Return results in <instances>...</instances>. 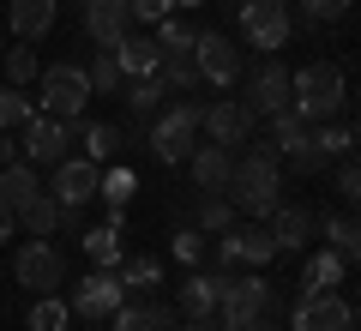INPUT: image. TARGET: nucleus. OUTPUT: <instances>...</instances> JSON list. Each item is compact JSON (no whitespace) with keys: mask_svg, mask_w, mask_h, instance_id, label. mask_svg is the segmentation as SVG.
<instances>
[{"mask_svg":"<svg viewBox=\"0 0 361 331\" xmlns=\"http://www.w3.org/2000/svg\"><path fill=\"white\" fill-rule=\"evenodd\" d=\"M13 229H18V211L0 199V241H13Z\"/></svg>","mask_w":361,"mask_h":331,"instance_id":"49530a36","label":"nucleus"},{"mask_svg":"<svg viewBox=\"0 0 361 331\" xmlns=\"http://www.w3.org/2000/svg\"><path fill=\"white\" fill-rule=\"evenodd\" d=\"M61 6H85V0H61Z\"/></svg>","mask_w":361,"mask_h":331,"instance_id":"603ef678","label":"nucleus"},{"mask_svg":"<svg viewBox=\"0 0 361 331\" xmlns=\"http://www.w3.org/2000/svg\"><path fill=\"white\" fill-rule=\"evenodd\" d=\"M6 13H13V37L18 42H42L54 30V18H61V0H13Z\"/></svg>","mask_w":361,"mask_h":331,"instance_id":"6ab92c4d","label":"nucleus"},{"mask_svg":"<svg viewBox=\"0 0 361 331\" xmlns=\"http://www.w3.org/2000/svg\"><path fill=\"white\" fill-rule=\"evenodd\" d=\"M175 6H205V0H175Z\"/></svg>","mask_w":361,"mask_h":331,"instance_id":"3c124183","label":"nucleus"},{"mask_svg":"<svg viewBox=\"0 0 361 331\" xmlns=\"http://www.w3.org/2000/svg\"><path fill=\"white\" fill-rule=\"evenodd\" d=\"M73 325V307L61 301V295H42L37 307H30V331H66Z\"/></svg>","mask_w":361,"mask_h":331,"instance_id":"473e14b6","label":"nucleus"},{"mask_svg":"<svg viewBox=\"0 0 361 331\" xmlns=\"http://www.w3.org/2000/svg\"><path fill=\"white\" fill-rule=\"evenodd\" d=\"M265 229L277 235V253H301V241L313 235V211L307 205H277V211L265 217Z\"/></svg>","mask_w":361,"mask_h":331,"instance_id":"aec40b11","label":"nucleus"},{"mask_svg":"<svg viewBox=\"0 0 361 331\" xmlns=\"http://www.w3.org/2000/svg\"><path fill=\"white\" fill-rule=\"evenodd\" d=\"M6 163H18V145L6 139V133H0V169H6Z\"/></svg>","mask_w":361,"mask_h":331,"instance_id":"8fccbe9b","label":"nucleus"},{"mask_svg":"<svg viewBox=\"0 0 361 331\" xmlns=\"http://www.w3.org/2000/svg\"><path fill=\"white\" fill-rule=\"evenodd\" d=\"M337 193H343L349 205H361V163H343V175H337Z\"/></svg>","mask_w":361,"mask_h":331,"instance_id":"a18cd8bd","label":"nucleus"},{"mask_svg":"<svg viewBox=\"0 0 361 331\" xmlns=\"http://www.w3.org/2000/svg\"><path fill=\"white\" fill-rule=\"evenodd\" d=\"M223 193L235 199V211L271 217V211H277V145L253 139V151L235 157V175H229V187H223Z\"/></svg>","mask_w":361,"mask_h":331,"instance_id":"f257e3e1","label":"nucleus"},{"mask_svg":"<svg viewBox=\"0 0 361 331\" xmlns=\"http://www.w3.org/2000/svg\"><path fill=\"white\" fill-rule=\"evenodd\" d=\"M18 223H25L30 235H54V229H66V223H73V211H66L54 193H37V199L18 205Z\"/></svg>","mask_w":361,"mask_h":331,"instance_id":"4be33fe9","label":"nucleus"},{"mask_svg":"<svg viewBox=\"0 0 361 331\" xmlns=\"http://www.w3.org/2000/svg\"><path fill=\"white\" fill-rule=\"evenodd\" d=\"M355 325H361V301H355Z\"/></svg>","mask_w":361,"mask_h":331,"instance_id":"864d4df0","label":"nucleus"},{"mask_svg":"<svg viewBox=\"0 0 361 331\" xmlns=\"http://www.w3.org/2000/svg\"><path fill=\"white\" fill-rule=\"evenodd\" d=\"M247 133H253V109H247L241 97H223V102H211L205 109V121H199V139H211V145H247Z\"/></svg>","mask_w":361,"mask_h":331,"instance_id":"2eb2a0df","label":"nucleus"},{"mask_svg":"<svg viewBox=\"0 0 361 331\" xmlns=\"http://www.w3.org/2000/svg\"><path fill=\"white\" fill-rule=\"evenodd\" d=\"M241 37L253 42V49L277 54L289 42V6L283 0H241Z\"/></svg>","mask_w":361,"mask_h":331,"instance_id":"1a4fd4ad","label":"nucleus"},{"mask_svg":"<svg viewBox=\"0 0 361 331\" xmlns=\"http://www.w3.org/2000/svg\"><path fill=\"white\" fill-rule=\"evenodd\" d=\"M97 97L90 90V78H85V66H42V115H54V121H78L85 115V102Z\"/></svg>","mask_w":361,"mask_h":331,"instance_id":"39448f33","label":"nucleus"},{"mask_svg":"<svg viewBox=\"0 0 361 331\" xmlns=\"http://www.w3.org/2000/svg\"><path fill=\"white\" fill-rule=\"evenodd\" d=\"M187 169H193L199 193H223V187H229V175H235V151H229V145H193Z\"/></svg>","mask_w":361,"mask_h":331,"instance_id":"a211bd4d","label":"nucleus"},{"mask_svg":"<svg viewBox=\"0 0 361 331\" xmlns=\"http://www.w3.org/2000/svg\"><path fill=\"white\" fill-rule=\"evenodd\" d=\"M175 253L187 259V265H199V259H205V229H180L175 235Z\"/></svg>","mask_w":361,"mask_h":331,"instance_id":"79ce46f5","label":"nucleus"},{"mask_svg":"<svg viewBox=\"0 0 361 331\" xmlns=\"http://www.w3.org/2000/svg\"><path fill=\"white\" fill-rule=\"evenodd\" d=\"M235 199L229 193H199V223L193 229H205V235H223V229H235Z\"/></svg>","mask_w":361,"mask_h":331,"instance_id":"cd10ccee","label":"nucleus"},{"mask_svg":"<svg viewBox=\"0 0 361 331\" xmlns=\"http://www.w3.org/2000/svg\"><path fill=\"white\" fill-rule=\"evenodd\" d=\"M30 78H42L37 54L30 49H6V85H30Z\"/></svg>","mask_w":361,"mask_h":331,"instance_id":"58836bf2","label":"nucleus"},{"mask_svg":"<svg viewBox=\"0 0 361 331\" xmlns=\"http://www.w3.org/2000/svg\"><path fill=\"white\" fill-rule=\"evenodd\" d=\"M109 331H175V307L163 301H121Z\"/></svg>","mask_w":361,"mask_h":331,"instance_id":"412c9836","label":"nucleus"},{"mask_svg":"<svg viewBox=\"0 0 361 331\" xmlns=\"http://www.w3.org/2000/svg\"><path fill=\"white\" fill-rule=\"evenodd\" d=\"M193 66H199V85H235L241 78V49L223 30H205V37H193Z\"/></svg>","mask_w":361,"mask_h":331,"instance_id":"f8f14e48","label":"nucleus"},{"mask_svg":"<svg viewBox=\"0 0 361 331\" xmlns=\"http://www.w3.org/2000/svg\"><path fill=\"white\" fill-rule=\"evenodd\" d=\"M133 187H139V181H133V169H109V175H103V187H97V199L127 205V199H133Z\"/></svg>","mask_w":361,"mask_h":331,"instance_id":"ea45409f","label":"nucleus"},{"mask_svg":"<svg viewBox=\"0 0 361 331\" xmlns=\"http://www.w3.org/2000/svg\"><path fill=\"white\" fill-rule=\"evenodd\" d=\"M301 13L325 25V18H343V13H349V0H301Z\"/></svg>","mask_w":361,"mask_h":331,"instance_id":"c03bdc74","label":"nucleus"},{"mask_svg":"<svg viewBox=\"0 0 361 331\" xmlns=\"http://www.w3.org/2000/svg\"><path fill=\"white\" fill-rule=\"evenodd\" d=\"M127 6H133V25H163L175 13V0H127Z\"/></svg>","mask_w":361,"mask_h":331,"instance_id":"a19ab883","label":"nucleus"},{"mask_svg":"<svg viewBox=\"0 0 361 331\" xmlns=\"http://www.w3.org/2000/svg\"><path fill=\"white\" fill-rule=\"evenodd\" d=\"M289 163H295V169H301V175H313V169H319V163H325V157H319V145H313V133H307V139H301V145H295V151H289Z\"/></svg>","mask_w":361,"mask_h":331,"instance_id":"37998d69","label":"nucleus"},{"mask_svg":"<svg viewBox=\"0 0 361 331\" xmlns=\"http://www.w3.org/2000/svg\"><path fill=\"white\" fill-rule=\"evenodd\" d=\"M157 78H163V90H169V97H187V90H199L193 49H187V54H163V61H157Z\"/></svg>","mask_w":361,"mask_h":331,"instance_id":"393cba45","label":"nucleus"},{"mask_svg":"<svg viewBox=\"0 0 361 331\" xmlns=\"http://www.w3.org/2000/svg\"><path fill=\"white\" fill-rule=\"evenodd\" d=\"M325 247L343 253V265H361V217H325Z\"/></svg>","mask_w":361,"mask_h":331,"instance_id":"bb28decb","label":"nucleus"},{"mask_svg":"<svg viewBox=\"0 0 361 331\" xmlns=\"http://www.w3.org/2000/svg\"><path fill=\"white\" fill-rule=\"evenodd\" d=\"M30 121V102L18 97V85H0V133H18Z\"/></svg>","mask_w":361,"mask_h":331,"instance_id":"c9c22d12","label":"nucleus"},{"mask_svg":"<svg viewBox=\"0 0 361 331\" xmlns=\"http://www.w3.org/2000/svg\"><path fill=\"white\" fill-rule=\"evenodd\" d=\"M199 121H205V102H193V97L163 102V109L151 115V127H145L151 157H157V163H187L193 145H199Z\"/></svg>","mask_w":361,"mask_h":331,"instance_id":"f03ea898","label":"nucleus"},{"mask_svg":"<svg viewBox=\"0 0 361 331\" xmlns=\"http://www.w3.org/2000/svg\"><path fill=\"white\" fill-rule=\"evenodd\" d=\"M85 133V115L78 121H54V115H30L25 127H18V151H25V163H66V145Z\"/></svg>","mask_w":361,"mask_h":331,"instance_id":"20e7f679","label":"nucleus"},{"mask_svg":"<svg viewBox=\"0 0 361 331\" xmlns=\"http://www.w3.org/2000/svg\"><path fill=\"white\" fill-rule=\"evenodd\" d=\"M265 313H277V283H265L259 271H247V277H229V289H223V307H217V319L223 325H247V319H265Z\"/></svg>","mask_w":361,"mask_h":331,"instance_id":"423d86ee","label":"nucleus"},{"mask_svg":"<svg viewBox=\"0 0 361 331\" xmlns=\"http://www.w3.org/2000/svg\"><path fill=\"white\" fill-rule=\"evenodd\" d=\"M289 78H295V73H289L277 54L253 73V85H247V97H241L247 109H253V121H271V115H283V109H289Z\"/></svg>","mask_w":361,"mask_h":331,"instance_id":"ddd939ff","label":"nucleus"},{"mask_svg":"<svg viewBox=\"0 0 361 331\" xmlns=\"http://www.w3.org/2000/svg\"><path fill=\"white\" fill-rule=\"evenodd\" d=\"M115 61H121L127 78H151L157 61H163V49H157V37H133V30H127V37L115 42Z\"/></svg>","mask_w":361,"mask_h":331,"instance_id":"5701e85b","label":"nucleus"},{"mask_svg":"<svg viewBox=\"0 0 361 331\" xmlns=\"http://www.w3.org/2000/svg\"><path fill=\"white\" fill-rule=\"evenodd\" d=\"M313 145H319V157L331 163V157H343L349 145H355V133H349V127H337V121H325V127L313 133Z\"/></svg>","mask_w":361,"mask_h":331,"instance_id":"4c0bfd02","label":"nucleus"},{"mask_svg":"<svg viewBox=\"0 0 361 331\" xmlns=\"http://www.w3.org/2000/svg\"><path fill=\"white\" fill-rule=\"evenodd\" d=\"M175 331H229L223 319H187V325H175Z\"/></svg>","mask_w":361,"mask_h":331,"instance_id":"de8ad7c7","label":"nucleus"},{"mask_svg":"<svg viewBox=\"0 0 361 331\" xmlns=\"http://www.w3.org/2000/svg\"><path fill=\"white\" fill-rule=\"evenodd\" d=\"M163 97H169V90H163V78H133V85H127V115L133 121H139V127H151V115H157V109H163Z\"/></svg>","mask_w":361,"mask_h":331,"instance_id":"a878e982","label":"nucleus"},{"mask_svg":"<svg viewBox=\"0 0 361 331\" xmlns=\"http://www.w3.org/2000/svg\"><path fill=\"white\" fill-rule=\"evenodd\" d=\"M37 163H25V157H18V163H6V169H0V199H6V205H13V211H18V205H25V199H37Z\"/></svg>","mask_w":361,"mask_h":331,"instance_id":"b1692460","label":"nucleus"},{"mask_svg":"<svg viewBox=\"0 0 361 331\" xmlns=\"http://www.w3.org/2000/svg\"><path fill=\"white\" fill-rule=\"evenodd\" d=\"M289 331H355V307H349L337 289H307L295 301Z\"/></svg>","mask_w":361,"mask_h":331,"instance_id":"0eeeda50","label":"nucleus"},{"mask_svg":"<svg viewBox=\"0 0 361 331\" xmlns=\"http://www.w3.org/2000/svg\"><path fill=\"white\" fill-rule=\"evenodd\" d=\"M115 271H121V283H127V289H151V283L163 277V265H157L151 253H133V259H121Z\"/></svg>","mask_w":361,"mask_h":331,"instance_id":"72a5a7b5","label":"nucleus"},{"mask_svg":"<svg viewBox=\"0 0 361 331\" xmlns=\"http://www.w3.org/2000/svg\"><path fill=\"white\" fill-rule=\"evenodd\" d=\"M343 97H349V85H343V73H337L331 61H313V66H301V73L289 78V109H295L307 127L337 121L343 115Z\"/></svg>","mask_w":361,"mask_h":331,"instance_id":"7ed1b4c3","label":"nucleus"},{"mask_svg":"<svg viewBox=\"0 0 361 331\" xmlns=\"http://www.w3.org/2000/svg\"><path fill=\"white\" fill-rule=\"evenodd\" d=\"M85 78H90V90H121V61H115V49H97V61L85 66Z\"/></svg>","mask_w":361,"mask_h":331,"instance_id":"f704fd0d","label":"nucleus"},{"mask_svg":"<svg viewBox=\"0 0 361 331\" xmlns=\"http://www.w3.org/2000/svg\"><path fill=\"white\" fill-rule=\"evenodd\" d=\"M151 37H157V49H163V54H187V49H193V30L180 25V18H175V13H169V18H163V25H157V30H151Z\"/></svg>","mask_w":361,"mask_h":331,"instance_id":"e433bc0d","label":"nucleus"},{"mask_svg":"<svg viewBox=\"0 0 361 331\" xmlns=\"http://www.w3.org/2000/svg\"><path fill=\"white\" fill-rule=\"evenodd\" d=\"M85 253H90V265H97V271H115L121 259H127L121 229H109V223H103V229H90V235H85Z\"/></svg>","mask_w":361,"mask_h":331,"instance_id":"c85d7f7f","label":"nucleus"},{"mask_svg":"<svg viewBox=\"0 0 361 331\" xmlns=\"http://www.w3.org/2000/svg\"><path fill=\"white\" fill-rule=\"evenodd\" d=\"M307 139V121L295 115V109H283V115H271V145H277V157H289L295 145Z\"/></svg>","mask_w":361,"mask_h":331,"instance_id":"2f4dec72","label":"nucleus"},{"mask_svg":"<svg viewBox=\"0 0 361 331\" xmlns=\"http://www.w3.org/2000/svg\"><path fill=\"white\" fill-rule=\"evenodd\" d=\"M97 187H103V163H90V157H66V163H54V199L66 205V211H78V205L97 199Z\"/></svg>","mask_w":361,"mask_h":331,"instance_id":"4468645a","label":"nucleus"},{"mask_svg":"<svg viewBox=\"0 0 361 331\" xmlns=\"http://www.w3.org/2000/svg\"><path fill=\"white\" fill-rule=\"evenodd\" d=\"M13 277L25 283V289H61V277H66V259H61V247L49 241V235H37V241H25L18 247V259H13Z\"/></svg>","mask_w":361,"mask_h":331,"instance_id":"6e6552de","label":"nucleus"},{"mask_svg":"<svg viewBox=\"0 0 361 331\" xmlns=\"http://www.w3.org/2000/svg\"><path fill=\"white\" fill-rule=\"evenodd\" d=\"M78 139H85V157H90V163H109V157L127 145V133H121V127H103V121H85Z\"/></svg>","mask_w":361,"mask_h":331,"instance_id":"c756f323","label":"nucleus"},{"mask_svg":"<svg viewBox=\"0 0 361 331\" xmlns=\"http://www.w3.org/2000/svg\"><path fill=\"white\" fill-rule=\"evenodd\" d=\"M343 253H331V247H325V253H313L307 259V271H301V283H307V289H337V283H343Z\"/></svg>","mask_w":361,"mask_h":331,"instance_id":"7c9ffc66","label":"nucleus"},{"mask_svg":"<svg viewBox=\"0 0 361 331\" xmlns=\"http://www.w3.org/2000/svg\"><path fill=\"white\" fill-rule=\"evenodd\" d=\"M127 301V283H121V271H90L85 283H78L73 289V313L78 319H97V325H103V319H115V307Z\"/></svg>","mask_w":361,"mask_h":331,"instance_id":"9b49d317","label":"nucleus"},{"mask_svg":"<svg viewBox=\"0 0 361 331\" xmlns=\"http://www.w3.org/2000/svg\"><path fill=\"white\" fill-rule=\"evenodd\" d=\"M355 145H361V127H355Z\"/></svg>","mask_w":361,"mask_h":331,"instance_id":"5fc2aeb1","label":"nucleus"},{"mask_svg":"<svg viewBox=\"0 0 361 331\" xmlns=\"http://www.w3.org/2000/svg\"><path fill=\"white\" fill-rule=\"evenodd\" d=\"M235 331H277V313H265V319H247V325H235Z\"/></svg>","mask_w":361,"mask_h":331,"instance_id":"09e8293b","label":"nucleus"},{"mask_svg":"<svg viewBox=\"0 0 361 331\" xmlns=\"http://www.w3.org/2000/svg\"><path fill=\"white\" fill-rule=\"evenodd\" d=\"M223 289H229V271H193V277L180 283V319H217L223 307Z\"/></svg>","mask_w":361,"mask_h":331,"instance_id":"dca6fc26","label":"nucleus"},{"mask_svg":"<svg viewBox=\"0 0 361 331\" xmlns=\"http://www.w3.org/2000/svg\"><path fill=\"white\" fill-rule=\"evenodd\" d=\"M78 13H85V30H90L97 49H115V42L133 30V6L127 0H85Z\"/></svg>","mask_w":361,"mask_h":331,"instance_id":"f3484780","label":"nucleus"},{"mask_svg":"<svg viewBox=\"0 0 361 331\" xmlns=\"http://www.w3.org/2000/svg\"><path fill=\"white\" fill-rule=\"evenodd\" d=\"M277 259V235L271 229H223L217 235V271H235V265H271Z\"/></svg>","mask_w":361,"mask_h":331,"instance_id":"9d476101","label":"nucleus"}]
</instances>
